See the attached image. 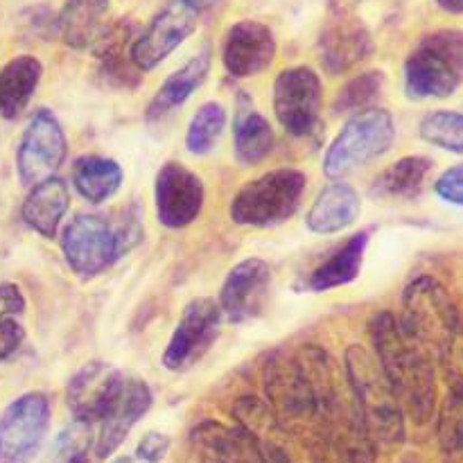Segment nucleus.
Wrapping results in <instances>:
<instances>
[{"instance_id": "nucleus-1", "label": "nucleus", "mask_w": 463, "mask_h": 463, "mask_svg": "<svg viewBox=\"0 0 463 463\" xmlns=\"http://www.w3.org/2000/svg\"><path fill=\"white\" fill-rule=\"evenodd\" d=\"M297 360L315 393L321 446L333 452L337 463H378V448L362 423L344 366L315 344L303 346Z\"/></svg>"}, {"instance_id": "nucleus-2", "label": "nucleus", "mask_w": 463, "mask_h": 463, "mask_svg": "<svg viewBox=\"0 0 463 463\" xmlns=\"http://www.w3.org/2000/svg\"><path fill=\"white\" fill-rule=\"evenodd\" d=\"M369 337L375 360L392 384L402 411L416 425H425L437 414V362L428 351L411 342L392 312H380L371 319Z\"/></svg>"}, {"instance_id": "nucleus-3", "label": "nucleus", "mask_w": 463, "mask_h": 463, "mask_svg": "<svg viewBox=\"0 0 463 463\" xmlns=\"http://www.w3.org/2000/svg\"><path fill=\"white\" fill-rule=\"evenodd\" d=\"M143 240V220L136 206L107 220L95 213L72 217L61 233V249L68 267L80 279H95L116 265Z\"/></svg>"}, {"instance_id": "nucleus-4", "label": "nucleus", "mask_w": 463, "mask_h": 463, "mask_svg": "<svg viewBox=\"0 0 463 463\" xmlns=\"http://www.w3.org/2000/svg\"><path fill=\"white\" fill-rule=\"evenodd\" d=\"M344 371L351 383L362 423L375 448L396 450L405 443V411L384 378L373 353L364 346H348L344 355Z\"/></svg>"}, {"instance_id": "nucleus-5", "label": "nucleus", "mask_w": 463, "mask_h": 463, "mask_svg": "<svg viewBox=\"0 0 463 463\" xmlns=\"http://www.w3.org/2000/svg\"><path fill=\"white\" fill-rule=\"evenodd\" d=\"M267 407L285 437L307 446H321V425L315 393L298 364L297 355H271L262 373Z\"/></svg>"}, {"instance_id": "nucleus-6", "label": "nucleus", "mask_w": 463, "mask_h": 463, "mask_svg": "<svg viewBox=\"0 0 463 463\" xmlns=\"http://www.w3.org/2000/svg\"><path fill=\"white\" fill-rule=\"evenodd\" d=\"M398 324L434 362H441L459 324V306L437 279L419 276L405 288Z\"/></svg>"}, {"instance_id": "nucleus-7", "label": "nucleus", "mask_w": 463, "mask_h": 463, "mask_svg": "<svg viewBox=\"0 0 463 463\" xmlns=\"http://www.w3.org/2000/svg\"><path fill=\"white\" fill-rule=\"evenodd\" d=\"M463 86V32L437 30L416 43L405 61V93L411 99L450 98Z\"/></svg>"}, {"instance_id": "nucleus-8", "label": "nucleus", "mask_w": 463, "mask_h": 463, "mask_svg": "<svg viewBox=\"0 0 463 463\" xmlns=\"http://www.w3.org/2000/svg\"><path fill=\"white\" fill-rule=\"evenodd\" d=\"M307 188V176L294 167H279L238 190L231 203V220L242 226H271L289 220L298 211Z\"/></svg>"}, {"instance_id": "nucleus-9", "label": "nucleus", "mask_w": 463, "mask_h": 463, "mask_svg": "<svg viewBox=\"0 0 463 463\" xmlns=\"http://www.w3.org/2000/svg\"><path fill=\"white\" fill-rule=\"evenodd\" d=\"M393 140H396V122L392 113L380 107L355 113L326 152V176L335 181L344 179L351 172L387 154L393 147Z\"/></svg>"}, {"instance_id": "nucleus-10", "label": "nucleus", "mask_w": 463, "mask_h": 463, "mask_svg": "<svg viewBox=\"0 0 463 463\" xmlns=\"http://www.w3.org/2000/svg\"><path fill=\"white\" fill-rule=\"evenodd\" d=\"M50 428L45 393H23L0 414V463H30L41 450Z\"/></svg>"}, {"instance_id": "nucleus-11", "label": "nucleus", "mask_w": 463, "mask_h": 463, "mask_svg": "<svg viewBox=\"0 0 463 463\" xmlns=\"http://www.w3.org/2000/svg\"><path fill=\"white\" fill-rule=\"evenodd\" d=\"M66 136L57 116L48 109H39L23 131L16 149V172L21 184L34 188L57 176V170L66 161Z\"/></svg>"}, {"instance_id": "nucleus-12", "label": "nucleus", "mask_w": 463, "mask_h": 463, "mask_svg": "<svg viewBox=\"0 0 463 463\" xmlns=\"http://www.w3.org/2000/svg\"><path fill=\"white\" fill-rule=\"evenodd\" d=\"M321 99V80L312 68L294 66L276 77L274 113L288 134L303 138L319 129Z\"/></svg>"}, {"instance_id": "nucleus-13", "label": "nucleus", "mask_w": 463, "mask_h": 463, "mask_svg": "<svg viewBox=\"0 0 463 463\" xmlns=\"http://www.w3.org/2000/svg\"><path fill=\"white\" fill-rule=\"evenodd\" d=\"M222 328V310L213 298H194L185 306L170 344L163 353V364L170 371H184L197 364L215 344Z\"/></svg>"}, {"instance_id": "nucleus-14", "label": "nucleus", "mask_w": 463, "mask_h": 463, "mask_svg": "<svg viewBox=\"0 0 463 463\" xmlns=\"http://www.w3.org/2000/svg\"><path fill=\"white\" fill-rule=\"evenodd\" d=\"M197 27V14L184 0H172L152 18L143 34L131 43V61L140 72L165 61Z\"/></svg>"}, {"instance_id": "nucleus-15", "label": "nucleus", "mask_w": 463, "mask_h": 463, "mask_svg": "<svg viewBox=\"0 0 463 463\" xmlns=\"http://www.w3.org/2000/svg\"><path fill=\"white\" fill-rule=\"evenodd\" d=\"M203 184L193 170L170 161L158 170L154 181V203L158 222L167 229L193 224L203 208Z\"/></svg>"}, {"instance_id": "nucleus-16", "label": "nucleus", "mask_w": 463, "mask_h": 463, "mask_svg": "<svg viewBox=\"0 0 463 463\" xmlns=\"http://www.w3.org/2000/svg\"><path fill=\"white\" fill-rule=\"evenodd\" d=\"M125 375L107 362L95 360L81 366L66 389V402L75 420L86 425L99 423L116 402Z\"/></svg>"}, {"instance_id": "nucleus-17", "label": "nucleus", "mask_w": 463, "mask_h": 463, "mask_svg": "<svg viewBox=\"0 0 463 463\" xmlns=\"http://www.w3.org/2000/svg\"><path fill=\"white\" fill-rule=\"evenodd\" d=\"M271 285V269L260 258L238 262L226 276L220 292V310L233 324H247L262 312Z\"/></svg>"}, {"instance_id": "nucleus-18", "label": "nucleus", "mask_w": 463, "mask_h": 463, "mask_svg": "<svg viewBox=\"0 0 463 463\" xmlns=\"http://www.w3.org/2000/svg\"><path fill=\"white\" fill-rule=\"evenodd\" d=\"M276 57V39L267 25L258 21H240L226 32L224 68L235 80L253 77L271 66Z\"/></svg>"}, {"instance_id": "nucleus-19", "label": "nucleus", "mask_w": 463, "mask_h": 463, "mask_svg": "<svg viewBox=\"0 0 463 463\" xmlns=\"http://www.w3.org/2000/svg\"><path fill=\"white\" fill-rule=\"evenodd\" d=\"M149 407H152V392H149L147 383L140 378H125L116 402L107 411V416L99 420L95 455L99 459L111 457L129 437L131 428L147 414Z\"/></svg>"}, {"instance_id": "nucleus-20", "label": "nucleus", "mask_w": 463, "mask_h": 463, "mask_svg": "<svg viewBox=\"0 0 463 463\" xmlns=\"http://www.w3.org/2000/svg\"><path fill=\"white\" fill-rule=\"evenodd\" d=\"M373 52L369 30L355 18L339 14L324 27L319 39V59L333 75L346 72Z\"/></svg>"}, {"instance_id": "nucleus-21", "label": "nucleus", "mask_w": 463, "mask_h": 463, "mask_svg": "<svg viewBox=\"0 0 463 463\" xmlns=\"http://www.w3.org/2000/svg\"><path fill=\"white\" fill-rule=\"evenodd\" d=\"M194 455L202 463H258V441L242 428L203 420L190 432Z\"/></svg>"}, {"instance_id": "nucleus-22", "label": "nucleus", "mask_w": 463, "mask_h": 463, "mask_svg": "<svg viewBox=\"0 0 463 463\" xmlns=\"http://www.w3.org/2000/svg\"><path fill=\"white\" fill-rule=\"evenodd\" d=\"M233 140L235 158L242 165H258L274 149V129L267 118L253 107V99L247 93H238L235 102Z\"/></svg>"}, {"instance_id": "nucleus-23", "label": "nucleus", "mask_w": 463, "mask_h": 463, "mask_svg": "<svg viewBox=\"0 0 463 463\" xmlns=\"http://www.w3.org/2000/svg\"><path fill=\"white\" fill-rule=\"evenodd\" d=\"M362 208V199L355 188L348 184H330L328 188L317 194L315 203L310 206L306 224L312 233L330 235L348 229L357 220Z\"/></svg>"}, {"instance_id": "nucleus-24", "label": "nucleus", "mask_w": 463, "mask_h": 463, "mask_svg": "<svg viewBox=\"0 0 463 463\" xmlns=\"http://www.w3.org/2000/svg\"><path fill=\"white\" fill-rule=\"evenodd\" d=\"M71 206V193H68L66 181L52 176L43 184L30 188V194L23 202V222L41 238H50L59 233L63 217Z\"/></svg>"}, {"instance_id": "nucleus-25", "label": "nucleus", "mask_w": 463, "mask_h": 463, "mask_svg": "<svg viewBox=\"0 0 463 463\" xmlns=\"http://www.w3.org/2000/svg\"><path fill=\"white\" fill-rule=\"evenodd\" d=\"M369 238V231H360V233L351 235L342 247L335 249L319 267L312 269V274L306 279V289H310V292H328V289L353 283L360 276L362 265H364Z\"/></svg>"}, {"instance_id": "nucleus-26", "label": "nucleus", "mask_w": 463, "mask_h": 463, "mask_svg": "<svg viewBox=\"0 0 463 463\" xmlns=\"http://www.w3.org/2000/svg\"><path fill=\"white\" fill-rule=\"evenodd\" d=\"M211 50L203 48L202 52L194 54L193 59H188L179 71L172 72V75L163 81L158 93L152 98V102H149L147 120L161 122L163 118H167L172 111H176V109H179L181 104L203 84V80L208 77V71H211Z\"/></svg>"}, {"instance_id": "nucleus-27", "label": "nucleus", "mask_w": 463, "mask_h": 463, "mask_svg": "<svg viewBox=\"0 0 463 463\" xmlns=\"http://www.w3.org/2000/svg\"><path fill=\"white\" fill-rule=\"evenodd\" d=\"M43 66L36 57L21 54L0 68V118L16 120L30 104L39 86Z\"/></svg>"}, {"instance_id": "nucleus-28", "label": "nucleus", "mask_w": 463, "mask_h": 463, "mask_svg": "<svg viewBox=\"0 0 463 463\" xmlns=\"http://www.w3.org/2000/svg\"><path fill=\"white\" fill-rule=\"evenodd\" d=\"M434 163L428 156H405L398 158L389 167H384L371 184L369 193L373 199H416L425 188Z\"/></svg>"}, {"instance_id": "nucleus-29", "label": "nucleus", "mask_w": 463, "mask_h": 463, "mask_svg": "<svg viewBox=\"0 0 463 463\" xmlns=\"http://www.w3.org/2000/svg\"><path fill=\"white\" fill-rule=\"evenodd\" d=\"M131 30L125 23H116L104 30L95 41V54L102 63V75L116 86H136L140 80V71L131 61Z\"/></svg>"}, {"instance_id": "nucleus-30", "label": "nucleus", "mask_w": 463, "mask_h": 463, "mask_svg": "<svg viewBox=\"0 0 463 463\" xmlns=\"http://www.w3.org/2000/svg\"><path fill=\"white\" fill-rule=\"evenodd\" d=\"M122 179L125 175L116 161L95 156V154L77 158L72 165V184H75L77 193L90 203H102L111 199L120 190Z\"/></svg>"}, {"instance_id": "nucleus-31", "label": "nucleus", "mask_w": 463, "mask_h": 463, "mask_svg": "<svg viewBox=\"0 0 463 463\" xmlns=\"http://www.w3.org/2000/svg\"><path fill=\"white\" fill-rule=\"evenodd\" d=\"M109 0H68L59 18V30L71 48H93L104 32L102 16Z\"/></svg>"}, {"instance_id": "nucleus-32", "label": "nucleus", "mask_w": 463, "mask_h": 463, "mask_svg": "<svg viewBox=\"0 0 463 463\" xmlns=\"http://www.w3.org/2000/svg\"><path fill=\"white\" fill-rule=\"evenodd\" d=\"M226 129V111L222 104L206 102L197 109L190 118L188 131H185V147L194 156H203L220 143Z\"/></svg>"}, {"instance_id": "nucleus-33", "label": "nucleus", "mask_w": 463, "mask_h": 463, "mask_svg": "<svg viewBox=\"0 0 463 463\" xmlns=\"http://www.w3.org/2000/svg\"><path fill=\"white\" fill-rule=\"evenodd\" d=\"M384 72L366 71L362 75L353 77L346 86L335 98V113L344 116H355V113L375 109L378 99L383 98Z\"/></svg>"}, {"instance_id": "nucleus-34", "label": "nucleus", "mask_w": 463, "mask_h": 463, "mask_svg": "<svg viewBox=\"0 0 463 463\" xmlns=\"http://www.w3.org/2000/svg\"><path fill=\"white\" fill-rule=\"evenodd\" d=\"M419 134L425 143L446 152L463 154V113L432 111L420 120Z\"/></svg>"}, {"instance_id": "nucleus-35", "label": "nucleus", "mask_w": 463, "mask_h": 463, "mask_svg": "<svg viewBox=\"0 0 463 463\" xmlns=\"http://www.w3.org/2000/svg\"><path fill=\"white\" fill-rule=\"evenodd\" d=\"M443 461L463 463V398L448 396L437 425Z\"/></svg>"}, {"instance_id": "nucleus-36", "label": "nucleus", "mask_w": 463, "mask_h": 463, "mask_svg": "<svg viewBox=\"0 0 463 463\" xmlns=\"http://www.w3.org/2000/svg\"><path fill=\"white\" fill-rule=\"evenodd\" d=\"M89 446L90 425L75 420L54 439L48 463H89Z\"/></svg>"}, {"instance_id": "nucleus-37", "label": "nucleus", "mask_w": 463, "mask_h": 463, "mask_svg": "<svg viewBox=\"0 0 463 463\" xmlns=\"http://www.w3.org/2000/svg\"><path fill=\"white\" fill-rule=\"evenodd\" d=\"M441 364L446 371L450 396L463 398V306H459V324H457L455 335H452L450 344L443 353Z\"/></svg>"}, {"instance_id": "nucleus-38", "label": "nucleus", "mask_w": 463, "mask_h": 463, "mask_svg": "<svg viewBox=\"0 0 463 463\" xmlns=\"http://www.w3.org/2000/svg\"><path fill=\"white\" fill-rule=\"evenodd\" d=\"M25 328L18 321V317H0V362L12 360L23 346Z\"/></svg>"}, {"instance_id": "nucleus-39", "label": "nucleus", "mask_w": 463, "mask_h": 463, "mask_svg": "<svg viewBox=\"0 0 463 463\" xmlns=\"http://www.w3.org/2000/svg\"><path fill=\"white\" fill-rule=\"evenodd\" d=\"M434 193L448 203L463 206V163L452 165L450 170L443 172L434 184Z\"/></svg>"}, {"instance_id": "nucleus-40", "label": "nucleus", "mask_w": 463, "mask_h": 463, "mask_svg": "<svg viewBox=\"0 0 463 463\" xmlns=\"http://www.w3.org/2000/svg\"><path fill=\"white\" fill-rule=\"evenodd\" d=\"M167 450H170V437L161 432H147L138 441L136 457H138L140 463H161L165 459Z\"/></svg>"}, {"instance_id": "nucleus-41", "label": "nucleus", "mask_w": 463, "mask_h": 463, "mask_svg": "<svg viewBox=\"0 0 463 463\" xmlns=\"http://www.w3.org/2000/svg\"><path fill=\"white\" fill-rule=\"evenodd\" d=\"M25 312V297L14 283H0V317H21Z\"/></svg>"}, {"instance_id": "nucleus-42", "label": "nucleus", "mask_w": 463, "mask_h": 463, "mask_svg": "<svg viewBox=\"0 0 463 463\" xmlns=\"http://www.w3.org/2000/svg\"><path fill=\"white\" fill-rule=\"evenodd\" d=\"M439 7L450 14H463V0H437Z\"/></svg>"}, {"instance_id": "nucleus-43", "label": "nucleus", "mask_w": 463, "mask_h": 463, "mask_svg": "<svg viewBox=\"0 0 463 463\" xmlns=\"http://www.w3.org/2000/svg\"><path fill=\"white\" fill-rule=\"evenodd\" d=\"M184 3L188 5L190 9H194V12H197V9H208L211 5H215L217 0H184Z\"/></svg>"}, {"instance_id": "nucleus-44", "label": "nucleus", "mask_w": 463, "mask_h": 463, "mask_svg": "<svg viewBox=\"0 0 463 463\" xmlns=\"http://www.w3.org/2000/svg\"><path fill=\"white\" fill-rule=\"evenodd\" d=\"M111 463H134L129 459V457H120V459H116V461H111Z\"/></svg>"}, {"instance_id": "nucleus-45", "label": "nucleus", "mask_w": 463, "mask_h": 463, "mask_svg": "<svg viewBox=\"0 0 463 463\" xmlns=\"http://www.w3.org/2000/svg\"><path fill=\"white\" fill-rule=\"evenodd\" d=\"M315 463H330V461H328V459H326V457H321V459H317Z\"/></svg>"}]
</instances>
